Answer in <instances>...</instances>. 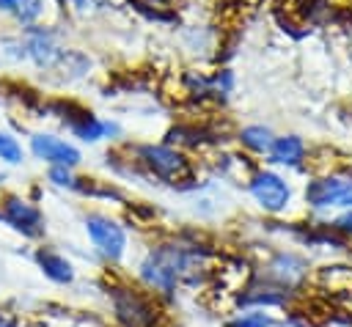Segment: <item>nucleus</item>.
<instances>
[{"instance_id":"1","label":"nucleus","mask_w":352,"mask_h":327,"mask_svg":"<svg viewBox=\"0 0 352 327\" xmlns=\"http://www.w3.org/2000/svg\"><path fill=\"white\" fill-rule=\"evenodd\" d=\"M198 272H206L204 250L187 242H160L138 264V280L157 300H170L179 286H195Z\"/></svg>"},{"instance_id":"2","label":"nucleus","mask_w":352,"mask_h":327,"mask_svg":"<svg viewBox=\"0 0 352 327\" xmlns=\"http://www.w3.org/2000/svg\"><path fill=\"white\" fill-rule=\"evenodd\" d=\"M107 305L116 327H168V316L160 300L146 291L140 283H110L107 286Z\"/></svg>"},{"instance_id":"3","label":"nucleus","mask_w":352,"mask_h":327,"mask_svg":"<svg viewBox=\"0 0 352 327\" xmlns=\"http://www.w3.org/2000/svg\"><path fill=\"white\" fill-rule=\"evenodd\" d=\"M138 159L143 162V168H146L151 176H157V179H162V181H168V184H173V187L190 184V181L195 179L190 159H187L184 154L168 148V146H143V148L138 151Z\"/></svg>"},{"instance_id":"4","label":"nucleus","mask_w":352,"mask_h":327,"mask_svg":"<svg viewBox=\"0 0 352 327\" xmlns=\"http://www.w3.org/2000/svg\"><path fill=\"white\" fill-rule=\"evenodd\" d=\"M294 300L292 291L280 289L278 283L267 280L261 272H256L248 283H242L234 291V305L242 311H270V308H289Z\"/></svg>"},{"instance_id":"5","label":"nucleus","mask_w":352,"mask_h":327,"mask_svg":"<svg viewBox=\"0 0 352 327\" xmlns=\"http://www.w3.org/2000/svg\"><path fill=\"white\" fill-rule=\"evenodd\" d=\"M85 231L96 247V253L110 261V264H118L124 250H126V231L121 223H116L113 217L107 214H85Z\"/></svg>"},{"instance_id":"6","label":"nucleus","mask_w":352,"mask_h":327,"mask_svg":"<svg viewBox=\"0 0 352 327\" xmlns=\"http://www.w3.org/2000/svg\"><path fill=\"white\" fill-rule=\"evenodd\" d=\"M267 280H272V283H278L280 289H286V291H292V294H297L302 286H305V280H308V264L297 256V253H286V250H278L270 261H267V267L264 269H258Z\"/></svg>"},{"instance_id":"7","label":"nucleus","mask_w":352,"mask_h":327,"mask_svg":"<svg viewBox=\"0 0 352 327\" xmlns=\"http://www.w3.org/2000/svg\"><path fill=\"white\" fill-rule=\"evenodd\" d=\"M305 203L314 209H327V206L352 209V179H344V176L314 179L305 187Z\"/></svg>"},{"instance_id":"8","label":"nucleus","mask_w":352,"mask_h":327,"mask_svg":"<svg viewBox=\"0 0 352 327\" xmlns=\"http://www.w3.org/2000/svg\"><path fill=\"white\" fill-rule=\"evenodd\" d=\"M0 217H3L14 231H19V234L28 236V239H36V236L44 234V217H41V212H38L33 203H28L25 198H16V195L3 198V203H0Z\"/></svg>"},{"instance_id":"9","label":"nucleus","mask_w":352,"mask_h":327,"mask_svg":"<svg viewBox=\"0 0 352 327\" xmlns=\"http://www.w3.org/2000/svg\"><path fill=\"white\" fill-rule=\"evenodd\" d=\"M250 195L256 198V203H258L264 212L278 214V212L286 209V203H289V198H292V190H289V184H286L280 176L264 170V173H256V176L250 179Z\"/></svg>"},{"instance_id":"10","label":"nucleus","mask_w":352,"mask_h":327,"mask_svg":"<svg viewBox=\"0 0 352 327\" xmlns=\"http://www.w3.org/2000/svg\"><path fill=\"white\" fill-rule=\"evenodd\" d=\"M33 146V154L38 159H47L50 165H60V168H74L80 162V151L58 137H50V135H36L30 140Z\"/></svg>"},{"instance_id":"11","label":"nucleus","mask_w":352,"mask_h":327,"mask_svg":"<svg viewBox=\"0 0 352 327\" xmlns=\"http://www.w3.org/2000/svg\"><path fill=\"white\" fill-rule=\"evenodd\" d=\"M33 258H36V267L44 272V278H50L52 283H58V286H72L74 283L72 261L63 253H58L55 247H38L33 253Z\"/></svg>"},{"instance_id":"12","label":"nucleus","mask_w":352,"mask_h":327,"mask_svg":"<svg viewBox=\"0 0 352 327\" xmlns=\"http://www.w3.org/2000/svg\"><path fill=\"white\" fill-rule=\"evenodd\" d=\"M28 55L38 63V66H47V69H55L60 63V58L66 55V49H60L55 44V36L50 30H30L28 36V44H25Z\"/></svg>"},{"instance_id":"13","label":"nucleus","mask_w":352,"mask_h":327,"mask_svg":"<svg viewBox=\"0 0 352 327\" xmlns=\"http://www.w3.org/2000/svg\"><path fill=\"white\" fill-rule=\"evenodd\" d=\"M223 327H280V322L270 311H236L223 322Z\"/></svg>"},{"instance_id":"14","label":"nucleus","mask_w":352,"mask_h":327,"mask_svg":"<svg viewBox=\"0 0 352 327\" xmlns=\"http://www.w3.org/2000/svg\"><path fill=\"white\" fill-rule=\"evenodd\" d=\"M270 154H272V162H280V165H297V162L302 159L305 148H302V140H300V137H278V140L272 143Z\"/></svg>"},{"instance_id":"15","label":"nucleus","mask_w":352,"mask_h":327,"mask_svg":"<svg viewBox=\"0 0 352 327\" xmlns=\"http://www.w3.org/2000/svg\"><path fill=\"white\" fill-rule=\"evenodd\" d=\"M44 3L41 0H0V11L14 14L19 22H33L41 14Z\"/></svg>"},{"instance_id":"16","label":"nucleus","mask_w":352,"mask_h":327,"mask_svg":"<svg viewBox=\"0 0 352 327\" xmlns=\"http://www.w3.org/2000/svg\"><path fill=\"white\" fill-rule=\"evenodd\" d=\"M242 143H245L248 148H253V151H267V148H272L270 132H267L264 126H248V129H242Z\"/></svg>"},{"instance_id":"17","label":"nucleus","mask_w":352,"mask_h":327,"mask_svg":"<svg viewBox=\"0 0 352 327\" xmlns=\"http://www.w3.org/2000/svg\"><path fill=\"white\" fill-rule=\"evenodd\" d=\"M0 159H6V162H19L22 159L19 143L14 137H8V135H0Z\"/></svg>"},{"instance_id":"18","label":"nucleus","mask_w":352,"mask_h":327,"mask_svg":"<svg viewBox=\"0 0 352 327\" xmlns=\"http://www.w3.org/2000/svg\"><path fill=\"white\" fill-rule=\"evenodd\" d=\"M50 181L58 184V187H69V190H74V181H77V179L69 173V168L52 165V168H50Z\"/></svg>"},{"instance_id":"19","label":"nucleus","mask_w":352,"mask_h":327,"mask_svg":"<svg viewBox=\"0 0 352 327\" xmlns=\"http://www.w3.org/2000/svg\"><path fill=\"white\" fill-rule=\"evenodd\" d=\"M0 327H19V316L11 308H0Z\"/></svg>"},{"instance_id":"20","label":"nucleus","mask_w":352,"mask_h":327,"mask_svg":"<svg viewBox=\"0 0 352 327\" xmlns=\"http://www.w3.org/2000/svg\"><path fill=\"white\" fill-rule=\"evenodd\" d=\"M333 228L338 231V234H352V212H346V214H341L336 223H333Z\"/></svg>"},{"instance_id":"21","label":"nucleus","mask_w":352,"mask_h":327,"mask_svg":"<svg viewBox=\"0 0 352 327\" xmlns=\"http://www.w3.org/2000/svg\"><path fill=\"white\" fill-rule=\"evenodd\" d=\"M77 8H82V11H88V8H99L104 0H72Z\"/></svg>"},{"instance_id":"22","label":"nucleus","mask_w":352,"mask_h":327,"mask_svg":"<svg viewBox=\"0 0 352 327\" xmlns=\"http://www.w3.org/2000/svg\"><path fill=\"white\" fill-rule=\"evenodd\" d=\"M168 327H184V324H168Z\"/></svg>"}]
</instances>
